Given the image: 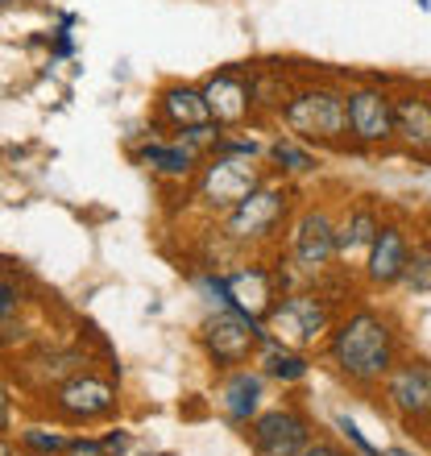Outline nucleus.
Returning <instances> with one entry per match:
<instances>
[{
  "label": "nucleus",
  "mask_w": 431,
  "mask_h": 456,
  "mask_svg": "<svg viewBox=\"0 0 431 456\" xmlns=\"http://www.w3.org/2000/svg\"><path fill=\"white\" fill-rule=\"evenodd\" d=\"M328 357L348 382L378 386L394 370V332L382 315L353 312L345 324H336L332 340H328Z\"/></svg>",
  "instance_id": "nucleus-1"
},
{
  "label": "nucleus",
  "mask_w": 431,
  "mask_h": 456,
  "mask_svg": "<svg viewBox=\"0 0 431 456\" xmlns=\"http://www.w3.org/2000/svg\"><path fill=\"white\" fill-rule=\"evenodd\" d=\"M265 340H274L282 348H307L332 332V307L312 295V290H295V295H282V299L265 312L262 320Z\"/></svg>",
  "instance_id": "nucleus-2"
},
{
  "label": "nucleus",
  "mask_w": 431,
  "mask_h": 456,
  "mask_svg": "<svg viewBox=\"0 0 431 456\" xmlns=\"http://www.w3.org/2000/svg\"><path fill=\"white\" fill-rule=\"evenodd\" d=\"M287 204L290 195L282 187H270V183H257L237 208H228L224 220H220V237L232 249H249L257 240L274 237V228L287 220Z\"/></svg>",
  "instance_id": "nucleus-3"
},
{
  "label": "nucleus",
  "mask_w": 431,
  "mask_h": 456,
  "mask_svg": "<svg viewBox=\"0 0 431 456\" xmlns=\"http://www.w3.org/2000/svg\"><path fill=\"white\" fill-rule=\"evenodd\" d=\"M265 340L262 324L249 315L232 312V307H216L199 324V345H204L212 370H237L257 353V345Z\"/></svg>",
  "instance_id": "nucleus-4"
},
{
  "label": "nucleus",
  "mask_w": 431,
  "mask_h": 456,
  "mask_svg": "<svg viewBox=\"0 0 431 456\" xmlns=\"http://www.w3.org/2000/svg\"><path fill=\"white\" fill-rule=\"evenodd\" d=\"M117 407H120L117 386L108 382V378H100V373H92V370L71 373L67 382H59L54 390H50V411H54L62 423H75V428L112 419Z\"/></svg>",
  "instance_id": "nucleus-5"
},
{
  "label": "nucleus",
  "mask_w": 431,
  "mask_h": 456,
  "mask_svg": "<svg viewBox=\"0 0 431 456\" xmlns=\"http://www.w3.org/2000/svg\"><path fill=\"white\" fill-rule=\"evenodd\" d=\"M191 183H195V200H199V208H204V212H216V216H224L228 208H237L240 200L262 183V175H257V167H253V158L212 154Z\"/></svg>",
  "instance_id": "nucleus-6"
},
{
  "label": "nucleus",
  "mask_w": 431,
  "mask_h": 456,
  "mask_svg": "<svg viewBox=\"0 0 431 456\" xmlns=\"http://www.w3.org/2000/svg\"><path fill=\"white\" fill-rule=\"evenodd\" d=\"M282 120L290 133H299L303 142H340L348 133L345 125V96L332 87H307L282 104Z\"/></svg>",
  "instance_id": "nucleus-7"
},
{
  "label": "nucleus",
  "mask_w": 431,
  "mask_h": 456,
  "mask_svg": "<svg viewBox=\"0 0 431 456\" xmlns=\"http://www.w3.org/2000/svg\"><path fill=\"white\" fill-rule=\"evenodd\" d=\"M199 96L207 104L212 125H220V129H240L253 117V79H245L237 67H224V71L207 75Z\"/></svg>",
  "instance_id": "nucleus-8"
},
{
  "label": "nucleus",
  "mask_w": 431,
  "mask_h": 456,
  "mask_svg": "<svg viewBox=\"0 0 431 456\" xmlns=\"http://www.w3.org/2000/svg\"><path fill=\"white\" fill-rule=\"evenodd\" d=\"M249 423H253L249 432H253V448H257V456H299L303 448L312 444V423L290 407L253 415Z\"/></svg>",
  "instance_id": "nucleus-9"
},
{
  "label": "nucleus",
  "mask_w": 431,
  "mask_h": 456,
  "mask_svg": "<svg viewBox=\"0 0 431 456\" xmlns=\"http://www.w3.org/2000/svg\"><path fill=\"white\" fill-rule=\"evenodd\" d=\"M345 125L361 145H382L394 137V100L378 87H357L345 96Z\"/></svg>",
  "instance_id": "nucleus-10"
},
{
  "label": "nucleus",
  "mask_w": 431,
  "mask_h": 456,
  "mask_svg": "<svg viewBox=\"0 0 431 456\" xmlns=\"http://www.w3.org/2000/svg\"><path fill=\"white\" fill-rule=\"evenodd\" d=\"M386 398L407 423H431V361H407L386 373Z\"/></svg>",
  "instance_id": "nucleus-11"
},
{
  "label": "nucleus",
  "mask_w": 431,
  "mask_h": 456,
  "mask_svg": "<svg viewBox=\"0 0 431 456\" xmlns=\"http://www.w3.org/2000/svg\"><path fill=\"white\" fill-rule=\"evenodd\" d=\"M290 257L303 274H320L323 265L336 257V224L323 208H312L295 220V232H290Z\"/></svg>",
  "instance_id": "nucleus-12"
},
{
  "label": "nucleus",
  "mask_w": 431,
  "mask_h": 456,
  "mask_svg": "<svg viewBox=\"0 0 431 456\" xmlns=\"http://www.w3.org/2000/svg\"><path fill=\"white\" fill-rule=\"evenodd\" d=\"M133 162L158 183H191L204 167V158L191 154L187 145H179L175 137L162 142V137H150L145 145H133Z\"/></svg>",
  "instance_id": "nucleus-13"
},
{
  "label": "nucleus",
  "mask_w": 431,
  "mask_h": 456,
  "mask_svg": "<svg viewBox=\"0 0 431 456\" xmlns=\"http://www.w3.org/2000/svg\"><path fill=\"white\" fill-rule=\"evenodd\" d=\"M224 295L232 312L249 315V320L262 324L265 312L278 303V282L265 265H240V270H228L224 274Z\"/></svg>",
  "instance_id": "nucleus-14"
},
{
  "label": "nucleus",
  "mask_w": 431,
  "mask_h": 456,
  "mask_svg": "<svg viewBox=\"0 0 431 456\" xmlns=\"http://www.w3.org/2000/svg\"><path fill=\"white\" fill-rule=\"evenodd\" d=\"M262 398H265V378L257 370H224V378H220V386H216V403H220V411H224L228 423H245L262 411Z\"/></svg>",
  "instance_id": "nucleus-15"
},
{
  "label": "nucleus",
  "mask_w": 431,
  "mask_h": 456,
  "mask_svg": "<svg viewBox=\"0 0 431 456\" xmlns=\"http://www.w3.org/2000/svg\"><path fill=\"white\" fill-rule=\"evenodd\" d=\"M370 262H365V274H370L373 287H394L403 270H407V253H411V240L407 232L398 224H382L378 237H373L370 249Z\"/></svg>",
  "instance_id": "nucleus-16"
},
{
  "label": "nucleus",
  "mask_w": 431,
  "mask_h": 456,
  "mask_svg": "<svg viewBox=\"0 0 431 456\" xmlns=\"http://www.w3.org/2000/svg\"><path fill=\"white\" fill-rule=\"evenodd\" d=\"M21 378H25V386H34V390H54L59 382H67L71 373H79V370H87V357L84 353H75V348H54V353H42V357H25L21 365Z\"/></svg>",
  "instance_id": "nucleus-17"
},
{
  "label": "nucleus",
  "mask_w": 431,
  "mask_h": 456,
  "mask_svg": "<svg viewBox=\"0 0 431 456\" xmlns=\"http://www.w3.org/2000/svg\"><path fill=\"white\" fill-rule=\"evenodd\" d=\"M158 120L170 133H179V129H191V125H207L212 117H207V104L199 96V87L167 84L158 92Z\"/></svg>",
  "instance_id": "nucleus-18"
},
{
  "label": "nucleus",
  "mask_w": 431,
  "mask_h": 456,
  "mask_svg": "<svg viewBox=\"0 0 431 456\" xmlns=\"http://www.w3.org/2000/svg\"><path fill=\"white\" fill-rule=\"evenodd\" d=\"M394 137L415 158H431V104L423 96L394 100Z\"/></svg>",
  "instance_id": "nucleus-19"
},
{
  "label": "nucleus",
  "mask_w": 431,
  "mask_h": 456,
  "mask_svg": "<svg viewBox=\"0 0 431 456\" xmlns=\"http://www.w3.org/2000/svg\"><path fill=\"white\" fill-rule=\"evenodd\" d=\"M257 357H262V378H278V382H299L307 378V357L299 348H282L274 340H262L257 345Z\"/></svg>",
  "instance_id": "nucleus-20"
},
{
  "label": "nucleus",
  "mask_w": 431,
  "mask_h": 456,
  "mask_svg": "<svg viewBox=\"0 0 431 456\" xmlns=\"http://www.w3.org/2000/svg\"><path fill=\"white\" fill-rule=\"evenodd\" d=\"M378 216H373L370 208H357L353 216L345 220V224L336 228V257H353V253L370 249L373 237H378Z\"/></svg>",
  "instance_id": "nucleus-21"
},
{
  "label": "nucleus",
  "mask_w": 431,
  "mask_h": 456,
  "mask_svg": "<svg viewBox=\"0 0 431 456\" xmlns=\"http://www.w3.org/2000/svg\"><path fill=\"white\" fill-rule=\"evenodd\" d=\"M17 444H21V452H29V456H62L67 444H71V436L50 432V428H37L34 423V428H21Z\"/></svg>",
  "instance_id": "nucleus-22"
},
{
  "label": "nucleus",
  "mask_w": 431,
  "mask_h": 456,
  "mask_svg": "<svg viewBox=\"0 0 431 456\" xmlns=\"http://www.w3.org/2000/svg\"><path fill=\"white\" fill-rule=\"evenodd\" d=\"M270 158H274L278 170H287V175H307V170H315L312 150H303L299 142H274L270 145Z\"/></svg>",
  "instance_id": "nucleus-23"
},
{
  "label": "nucleus",
  "mask_w": 431,
  "mask_h": 456,
  "mask_svg": "<svg viewBox=\"0 0 431 456\" xmlns=\"http://www.w3.org/2000/svg\"><path fill=\"white\" fill-rule=\"evenodd\" d=\"M398 282H407L411 290L427 295V290H431V245H419V249L407 253V270H403V278H398Z\"/></svg>",
  "instance_id": "nucleus-24"
},
{
  "label": "nucleus",
  "mask_w": 431,
  "mask_h": 456,
  "mask_svg": "<svg viewBox=\"0 0 431 456\" xmlns=\"http://www.w3.org/2000/svg\"><path fill=\"white\" fill-rule=\"evenodd\" d=\"M220 137H224V129H220V125H212V120H207V125H191V129H179V133H175V142L187 145V150H191V154H199V158L212 154Z\"/></svg>",
  "instance_id": "nucleus-25"
},
{
  "label": "nucleus",
  "mask_w": 431,
  "mask_h": 456,
  "mask_svg": "<svg viewBox=\"0 0 431 456\" xmlns=\"http://www.w3.org/2000/svg\"><path fill=\"white\" fill-rule=\"evenodd\" d=\"M336 428H340V432H345L348 440H353V444H357V448H361V452H365V456H378V448H373L370 440L361 436V428H357V423H353V419H348V415H336Z\"/></svg>",
  "instance_id": "nucleus-26"
},
{
  "label": "nucleus",
  "mask_w": 431,
  "mask_h": 456,
  "mask_svg": "<svg viewBox=\"0 0 431 456\" xmlns=\"http://www.w3.org/2000/svg\"><path fill=\"white\" fill-rule=\"evenodd\" d=\"M62 456H108V452H104V444H100V440H71Z\"/></svg>",
  "instance_id": "nucleus-27"
},
{
  "label": "nucleus",
  "mask_w": 431,
  "mask_h": 456,
  "mask_svg": "<svg viewBox=\"0 0 431 456\" xmlns=\"http://www.w3.org/2000/svg\"><path fill=\"white\" fill-rule=\"evenodd\" d=\"M54 54H59V59L75 54V42H71V34H67V25H62V29H54Z\"/></svg>",
  "instance_id": "nucleus-28"
},
{
  "label": "nucleus",
  "mask_w": 431,
  "mask_h": 456,
  "mask_svg": "<svg viewBox=\"0 0 431 456\" xmlns=\"http://www.w3.org/2000/svg\"><path fill=\"white\" fill-rule=\"evenodd\" d=\"M100 444H104V452H108V456H120L125 448H129V436H125V432H112L108 440H100Z\"/></svg>",
  "instance_id": "nucleus-29"
},
{
  "label": "nucleus",
  "mask_w": 431,
  "mask_h": 456,
  "mask_svg": "<svg viewBox=\"0 0 431 456\" xmlns=\"http://www.w3.org/2000/svg\"><path fill=\"white\" fill-rule=\"evenodd\" d=\"M299 456H348V452H340L336 444H328V440H320V444H307Z\"/></svg>",
  "instance_id": "nucleus-30"
},
{
  "label": "nucleus",
  "mask_w": 431,
  "mask_h": 456,
  "mask_svg": "<svg viewBox=\"0 0 431 456\" xmlns=\"http://www.w3.org/2000/svg\"><path fill=\"white\" fill-rule=\"evenodd\" d=\"M378 456H415V452H407V448H386V452H378Z\"/></svg>",
  "instance_id": "nucleus-31"
},
{
  "label": "nucleus",
  "mask_w": 431,
  "mask_h": 456,
  "mask_svg": "<svg viewBox=\"0 0 431 456\" xmlns=\"http://www.w3.org/2000/svg\"><path fill=\"white\" fill-rule=\"evenodd\" d=\"M0 456H12V444L4 440V436H0Z\"/></svg>",
  "instance_id": "nucleus-32"
},
{
  "label": "nucleus",
  "mask_w": 431,
  "mask_h": 456,
  "mask_svg": "<svg viewBox=\"0 0 431 456\" xmlns=\"http://www.w3.org/2000/svg\"><path fill=\"white\" fill-rule=\"evenodd\" d=\"M12 456H29V452H12Z\"/></svg>",
  "instance_id": "nucleus-33"
},
{
  "label": "nucleus",
  "mask_w": 431,
  "mask_h": 456,
  "mask_svg": "<svg viewBox=\"0 0 431 456\" xmlns=\"http://www.w3.org/2000/svg\"><path fill=\"white\" fill-rule=\"evenodd\" d=\"M0 270H4V257H0Z\"/></svg>",
  "instance_id": "nucleus-34"
}]
</instances>
